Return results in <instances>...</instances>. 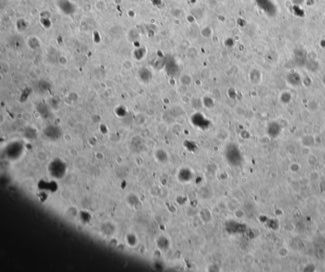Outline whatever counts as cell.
Wrapping results in <instances>:
<instances>
[{
    "label": "cell",
    "mask_w": 325,
    "mask_h": 272,
    "mask_svg": "<svg viewBox=\"0 0 325 272\" xmlns=\"http://www.w3.org/2000/svg\"><path fill=\"white\" fill-rule=\"evenodd\" d=\"M234 215L236 218H237L238 219H242L244 218V216H245V212H244L243 209L240 208H237L234 210Z\"/></svg>",
    "instance_id": "cell-1"
},
{
    "label": "cell",
    "mask_w": 325,
    "mask_h": 272,
    "mask_svg": "<svg viewBox=\"0 0 325 272\" xmlns=\"http://www.w3.org/2000/svg\"><path fill=\"white\" fill-rule=\"evenodd\" d=\"M293 2L296 4H301L304 2V0H293Z\"/></svg>",
    "instance_id": "cell-3"
},
{
    "label": "cell",
    "mask_w": 325,
    "mask_h": 272,
    "mask_svg": "<svg viewBox=\"0 0 325 272\" xmlns=\"http://www.w3.org/2000/svg\"><path fill=\"white\" fill-rule=\"evenodd\" d=\"M194 49H195V48H190V49L189 50V51H191V52H189V51H188V52H187V55H188V57H189V58H193V57H195L196 56L197 53H198V51H197V50H196V51H194V52H192V51H194Z\"/></svg>",
    "instance_id": "cell-2"
}]
</instances>
